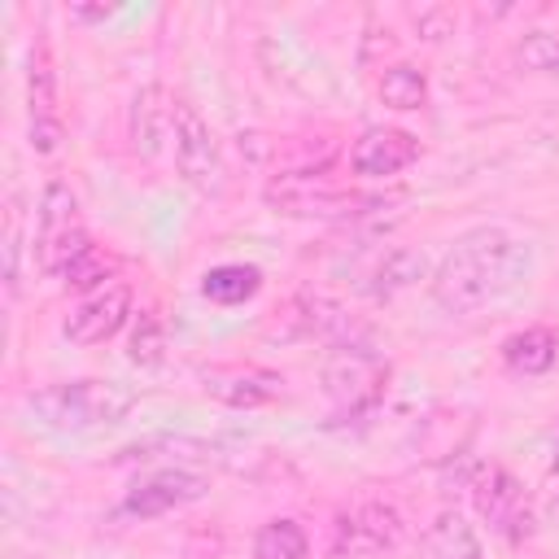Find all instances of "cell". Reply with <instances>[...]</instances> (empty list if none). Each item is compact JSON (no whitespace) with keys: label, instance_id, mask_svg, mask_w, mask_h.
I'll return each mask as SVG.
<instances>
[{"label":"cell","instance_id":"cell-1","mask_svg":"<svg viewBox=\"0 0 559 559\" xmlns=\"http://www.w3.org/2000/svg\"><path fill=\"white\" fill-rule=\"evenodd\" d=\"M528 275V245L507 227L463 231L432 275V301L445 314H472Z\"/></svg>","mask_w":559,"mask_h":559},{"label":"cell","instance_id":"cell-2","mask_svg":"<svg viewBox=\"0 0 559 559\" xmlns=\"http://www.w3.org/2000/svg\"><path fill=\"white\" fill-rule=\"evenodd\" d=\"M26 406L48 424V428H105L127 419V411L135 406V389L118 384V380H66V384H48L39 393L26 397Z\"/></svg>","mask_w":559,"mask_h":559},{"label":"cell","instance_id":"cell-3","mask_svg":"<svg viewBox=\"0 0 559 559\" xmlns=\"http://www.w3.org/2000/svg\"><path fill=\"white\" fill-rule=\"evenodd\" d=\"M266 205L280 214H297V218H332V214H362V205H384L380 197H358L349 188H341L323 166H301V170H280L266 188H262Z\"/></svg>","mask_w":559,"mask_h":559},{"label":"cell","instance_id":"cell-4","mask_svg":"<svg viewBox=\"0 0 559 559\" xmlns=\"http://www.w3.org/2000/svg\"><path fill=\"white\" fill-rule=\"evenodd\" d=\"M92 249L83 223H79V201L66 183H48L39 197V227H35V266L44 275H57L83 253Z\"/></svg>","mask_w":559,"mask_h":559},{"label":"cell","instance_id":"cell-5","mask_svg":"<svg viewBox=\"0 0 559 559\" xmlns=\"http://www.w3.org/2000/svg\"><path fill=\"white\" fill-rule=\"evenodd\" d=\"M384 380H389V367L367 345H336L332 358L323 362V389L349 415L371 411L384 393Z\"/></svg>","mask_w":559,"mask_h":559},{"label":"cell","instance_id":"cell-6","mask_svg":"<svg viewBox=\"0 0 559 559\" xmlns=\"http://www.w3.org/2000/svg\"><path fill=\"white\" fill-rule=\"evenodd\" d=\"M170 144H175V166H179V175H183L188 188H197V192H218V188H223L218 140H214L210 122L197 114V105L175 100V131H170Z\"/></svg>","mask_w":559,"mask_h":559},{"label":"cell","instance_id":"cell-7","mask_svg":"<svg viewBox=\"0 0 559 559\" xmlns=\"http://www.w3.org/2000/svg\"><path fill=\"white\" fill-rule=\"evenodd\" d=\"M402 542V515L393 502L367 498L354 502L349 511H336L332 520V550L345 559H367L380 550H393Z\"/></svg>","mask_w":559,"mask_h":559},{"label":"cell","instance_id":"cell-8","mask_svg":"<svg viewBox=\"0 0 559 559\" xmlns=\"http://www.w3.org/2000/svg\"><path fill=\"white\" fill-rule=\"evenodd\" d=\"M472 502H476L480 520H489L498 533H507V537H528L533 533V511L524 502L520 480L507 467L480 463L476 476H472Z\"/></svg>","mask_w":559,"mask_h":559},{"label":"cell","instance_id":"cell-9","mask_svg":"<svg viewBox=\"0 0 559 559\" xmlns=\"http://www.w3.org/2000/svg\"><path fill=\"white\" fill-rule=\"evenodd\" d=\"M127 319H131V288H127V284H105V288L87 293V297L66 314L61 332H66V341H74V345H100V341H109Z\"/></svg>","mask_w":559,"mask_h":559},{"label":"cell","instance_id":"cell-10","mask_svg":"<svg viewBox=\"0 0 559 559\" xmlns=\"http://www.w3.org/2000/svg\"><path fill=\"white\" fill-rule=\"evenodd\" d=\"M419 157V140L397 127H367L349 148V170L362 179H389L402 175Z\"/></svg>","mask_w":559,"mask_h":559},{"label":"cell","instance_id":"cell-11","mask_svg":"<svg viewBox=\"0 0 559 559\" xmlns=\"http://www.w3.org/2000/svg\"><path fill=\"white\" fill-rule=\"evenodd\" d=\"M201 384L214 402L236 406V411H258L284 393V376L266 367H214L201 376Z\"/></svg>","mask_w":559,"mask_h":559},{"label":"cell","instance_id":"cell-12","mask_svg":"<svg viewBox=\"0 0 559 559\" xmlns=\"http://www.w3.org/2000/svg\"><path fill=\"white\" fill-rule=\"evenodd\" d=\"M26 109H31V148L52 153L61 144V118H57V74L48 52H31L26 66Z\"/></svg>","mask_w":559,"mask_h":559},{"label":"cell","instance_id":"cell-13","mask_svg":"<svg viewBox=\"0 0 559 559\" xmlns=\"http://www.w3.org/2000/svg\"><path fill=\"white\" fill-rule=\"evenodd\" d=\"M205 489H210V485H205V476H197V472H157V476H148L144 485H135V489L127 493L122 511H127V515H140V520H153V515H166V511H175V507L197 502Z\"/></svg>","mask_w":559,"mask_h":559},{"label":"cell","instance_id":"cell-14","mask_svg":"<svg viewBox=\"0 0 559 559\" xmlns=\"http://www.w3.org/2000/svg\"><path fill=\"white\" fill-rule=\"evenodd\" d=\"M170 131H175V100L157 83L140 87L135 100H131V144H135V153L157 157L162 144L170 140Z\"/></svg>","mask_w":559,"mask_h":559},{"label":"cell","instance_id":"cell-15","mask_svg":"<svg viewBox=\"0 0 559 559\" xmlns=\"http://www.w3.org/2000/svg\"><path fill=\"white\" fill-rule=\"evenodd\" d=\"M555 358H559L555 328H524V332L502 341V362L511 371H520V376H542V371L555 367Z\"/></svg>","mask_w":559,"mask_h":559},{"label":"cell","instance_id":"cell-16","mask_svg":"<svg viewBox=\"0 0 559 559\" xmlns=\"http://www.w3.org/2000/svg\"><path fill=\"white\" fill-rule=\"evenodd\" d=\"M428 555L432 559H485L476 528L459 511H437L428 524Z\"/></svg>","mask_w":559,"mask_h":559},{"label":"cell","instance_id":"cell-17","mask_svg":"<svg viewBox=\"0 0 559 559\" xmlns=\"http://www.w3.org/2000/svg\"><path fill=\"white\" fill-rule=\"evenodd\" d=\"M424 275H428L424 253H419V249L397 245V249H389V253L376 262V271H371V288H376V297H393V293H402V288L419 284Z\"/></svg>","mask_w":559,"mask_h":559},{"label":"cell","instance_id":"cell-18","mask_svg":"<svg viewBox=\"0 0 559 559\" xmlns=\"http://www.w3.org/2000/svg\"><path fill=\"white\" fill-rule=\"evenodd\" d=\"M380 100L389 105V109H424L428 105V79H424V70L419 66H406V61H397V66H389L384 74H380Z\"/></svg>","mask_w":559,"mask_h":559},{"label":"cell","instance_id":"cell-19","mask_svg":"<svg viewBox=\"0 0 559 559\" xmlns=\"http://www.w3.org/2000/svg\"><path fill=\"white\" fill-rule=\"evenodd\" d=\"M258 288H262V271H258V266H245V262L214 266V271H205V284H201V293H205L210 301H223V306L249 301Z\"/></svg>","mask_w":559,"mask_h":559},{"label":"cell","instance_id":"cell-20","mask_svg":"<svg viewBox=\"0 0 559 559\" xmlns=\"http://www.w3.org/2000/svg\"><path fill=\"white\" fill-rule=\"evenodd\" d=\"M253 555L258 559H310L306 528L297 520H266L253 537Z\"/></svg>","mask_w":559,"mask_h":559},{"label":"cell","instance_id":"cell-21","mask_svg":"<svg viewBox=\"0 0 559 559\" xmlns=\"http://www.w3.org/2000/svg\"><path fill=\"white\" fill-rule=\"evenodd\" d=\"M515 66L528 74L559 79V31H528L515 44Z\"/></svg>","mask_w":559,"mask_h":559},{"label":"cell","instance_id":"cell-22","mask_svg":"<svg viewBox=\"0 0 559 559\" xmlns=\"http://www.w3.org/2000/svg\"><path fill=\"white\" fill-rule=\"evenodd\" d=\"M127 354L135 367H157L166 358V328L153 310H140L135 323H131V341H127Z\"/></svg>","mask_w":559,"mask_h":559},{"label":"cell","instance_id":"cell-23","mask_svg":"<svg viewBox=\"0 0 559 559\" xmlns=\"http://www.w3.org/2000/svg\"><path fill=\"white\" fill-rule=\"evenodd\" d=\"M109 271H114V262L92 245V249H83L66 271H61V284L66 288H105V280H109Z\"/></svg>","mask_w":559,"mask_h":559},{"label":"cell","instance_id":"cell-24","mask_svg":"<svg viewBox=\"0 0 559 559\" xmlns=\"http://www.w3.org/2000/svg\"><path fill=\"white\" fill-rule=\"evenodd\" d=\"M411 22H415L419 39L437 44V39H445V35L454 31V9H445V4H419V9L411 13Z\"/></svg>","mask_w":559,"mask_h":559},{"label":"cell","instance_id":"cell-25","mask_svg":"<svg viewBox=\"0 0 559 559\" xmlns=\"http://www.w3.org/2000/svg\"><path fill=\"white\" fill-rule=\"evenodd\" d=\"M109 13H114L109 4H74L70 9V17H79V22H105Z\"/></svg>","mask_w":559,"mask_h":559},{"label":"cell","instance_id":"cell-26","mask_svg":"<svg viewBox=\"0 0 559 559\" xmlns=\"http://www.w3.org/2000/svg\"><path fill=\"white\" fill-rule=\"evenodd\" d=\"M555 515H559V498H555Z\"/></svg>","mask_w":559,"mask_h":559}]
</instances>
